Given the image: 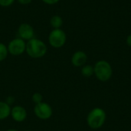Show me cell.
I'll use <instances>...</instances> for the list:
<instances>
[{
    "label": "cell",
    "mask_w": 131,
    "mask_h": 131,
    "mask_svg": "<svg viewBox=\"0 0 131 131\" xmlns=\"http://www.w3.org/2000/svg\"><path fill=\"white\" fill-rule=\"evenodd\" d=\"M6 104H8L9 106H11L14 102H15V98L12 97V96H9V97H8L7 98H6V100H5V101Z\"/></svg>",
    "instance_id": "cell-16"
},
{
    "label": "cell",
    "mask_w": 131,
    "mask_h": 131,
    "mask_svg": "<svg viewBox=\"0 0 131 131\" xmlns=\"http://www.w3.org/2000/svg\"><path fill=\"white\" fill-rule=\"evenodd\" d=\"M15 0H0V5L2 7H8L12 5Z\"/></svg>",
    "instance_id": "cell-15"
},
{
    "label": "cell",
    "mask_w": 131,
    "mask_h": 131,
    "mask_svg": "<svg viewBox=\"0 0 131 131\" xmlns=\"http://www.w3.org/2000/svg\"><path fill=\"white\" fill-rule=\"evenodd\" d=\"M10 115L15 121L21 123L25 121L27 117V111L22 106L17 105L11 109Z\"/></svg>",
    "instance_id": "cell-7"
},
{
    "label": "cell",
    "mask_w": 131,
    "mask_h": 131,
    "mask_svg": "<svg viewBox=\"0 0 131 131\" xmlns=\"http://www.w3.org/2000/svg\"><path fill=\"white\" fill-rule=\"evenodd\" d=\"M127 44L131 47V34L130 35H128V37L127 38Z\"/></svg>",
    "instance_id": "cell-19"
},
{
    "label": "cell",
    "mask_w": 131,
    "mask_h": 131,
    "mask_svg": "<svg viewBox=\"0 0 131 131\" xmlns=\"http://www.w3.org/2000/svg\"><path fill=\"white\" fill-rule=\"evenodd\" d=\"M5 131H18L17 130H15V129H8V130H7Z\"/></svg>",
    "instance_id": "cell-20"
},
{
    "label": "cell",
    "mask_w": 131,
    "mask_h": 131,
    "mask_svg": "<svg viewBox=\"0 0 131 131\" xmlns=\"http://www.w3.org/2000/svg\"><path fill=\"white\" fill-rule=\"evenodd\" d=\"M11 106L5 101H0V121L6 119L11 114Z\"/></svg>",
    "instance_id": "cell-10"
},
{
    "label": "cell",
    "mask_w": 131,
    "mask_h": 131,
    "mask_svg": "<svg viewBox=\"0 0 131 131\" xmlns=\"http://www.w3.org/2000/svg\"><path fill=\"white\" fill-rule=\"evenodd\" d=\"M25 51L32 58H40L45 55L47 46L42 41L33 38L26 43Z\"/></svg>",
    "instance_id": "cell-2"
},
{
    "label": "cell",
    "mask_w": 131,
    "mask_h": 131,
    "mask_svg": "<svg viewBox=\"0 0 131 131\" xmlns=\"http://www.w3.org/2000/svg\"><path fill=\"white\" fill-rule=\"evenodd\" d=\"M94 70L96 78L101 82H106L109 81L113 74L111 65L110 63L104 60L98 61L95 64Z\"/></svg>",
    "instance_id": "cell-3"
},
{
    "label": "cell",
    "mask_w": 131,
    "mask_h": 131,
    "mask_svg": "<svg viewBox=\"0 0 131 131\" xmlns=\"http://www.w3.org/2000/svg\"><path fill=\"white\" fill-rule=\"evenodd\" d=\"M88 61V56L85 52L78 51L71 57V63L75 67H83Z\"/></svg>",
    "instance_id": "cell-9"
},
{
    "label": "cell",
    "mask_w": 131,
    "mask_h": 131,
    "mask_svg": "<svg viewBox=\"0 0 131 131\" xmlns=\"http://www.w3.org/2000/svg\"><path fill=\"white\" fill-rule=\"evenodd\" d=\"M106 119L107 114L105 111L101 107H95L89 112L87 117V124L90 128L97 130L103 127Z\"/></svg>",
    "instance_id": "cell-1"
},
{
    "label": "cell",
    "mask_w": 131,
    "mask_h": 131,
    "mask_svg": "<svg viewBox=\"0 0 131 131\" xmlns=\"http://www.w3.org/2000/svg\"><path fill=\"white\" fill-rule=\"evenodd\" d=\"M34 113L38 118L46 121L51 118V117L52 116L53 110L50 104L42 101L38 104H35L34 107Z\"/></svg>",
    "instance_id": "cell-5"
},
{
    "label": "cell",
    "mask_w": 131,
    "mask_h": 131,
    "mask_svg": "<svg viewBox=\"0 0 131 131\" xmlns=\"http://www.w3.org/2000/svg\"><path fill=\"white\" fill-rule=\"evenodd\" d=\"M17 1L21 5H28L31 2V0H17Z\"/></svg>",
    "instance_id": "cell-18"
},
{
    "label": "cell",
    "mask_w": 131,
    "mask_h": 131,
    "mask_svg": "<svg viewBox=\"0 0 131 131\" xmlns=\"http://www.w3.org/2000/svg\"><path fill=\"white\" fill-rule=\"evenodd\" d=\"M94 74V67H92L91 65L87 64V65H84L82 67V68H81V74L84 77H85V78H90Z\"/></svg>",
    "instance_id": "cell-11"
},
{
    "label": "cell",
    "mask_w": 131,
    "mask_h": 131,
    "mask_svg": "<svg viewBox=\"0 0 131 131\" xmlns=\"http://www.w3.org/2000/svg\"><path fill=\"white\" fill-rule=\"evenodd\" d=\"M45 3L48 4V5H54L56 4L57 2H58L60 0H42Z\"/></svg>",
    "instance_id": "cell-17"
},
{
    "label": "cell",
    "mask_w": 131,
    "mask_h": 131,
    "mask_svg": "<svg viewBox=\"0 0 131 131\" xmlns=\"http://www.w3.org/2000/svg\"><path fill=\"white\" fill-rule=\"evenodd\" d=\"M66 34L60 28L52 30L48 36L49 44L55 48H59L64 46L66 42Z\"/></svg>",
    "instance_id": "cell-4"
},
{
    "label": "cell",
    "mask_w": 131,
    "mask_h": 131,
    "mask_svg": "<svg viewBox=\"0 0 131 131\" xmlns=\"http://www.w3.org/2000/svg\"><path fill=\"white\" fill-rule=\"evenodd\" d=\"M31 99H32L33 102H34L35 104H39V103H41V102L43 101V97H42V95H41L40 93H38V92H36V93L33 94V95H32V97H31Z\"/></svg>",
    "instance_id": "cell-14"
},
{
    "label": "cell",
    "mask_w": 131,
    "mask_h": 131,
    "mask_svg": "<svg viewBox=\"0 0 131 131\" xmlns=\"http://www.w3.org/2000/svg\"><path fill=\"white\" fill-rule=\"evenodd\" d=\"M7 48H8V53H10L14 56H18L22 54L25 51L26 43L23 39L20 38H17L12 40L9 42Z\"/></svg>",
    "instance_id": "cell-6"
},
{
    "label": "cell",
    "mask_w": 131,
    "mask_h": 131,
    "mask_svg": "<svg viewBox=\"0 0 131 131\" xmlns=\"http://www.w3.org/2000/svg\"><path fill=\"white\" fill-rule=\"evenodd\" d=\"M8 53V48L3 43L0 42V61H4L7 58Z\"/></svg>",
    "instance_id": "cell-13"
},
{
    "label": "cell",
    "mask_w": 131,
    "mask_h": 131,
    "mask_svg": "<svg viewBox=\"0 0 131 131\" xmlns=\"http://www.w3.org/2000/svg\"><path fill=\"white\" fill-rule=\"evenodd\" d=\"M50 23H51V25L54 29H57V28H60V27L62 25L63 21H62L61 17H60L59 15H54L51 18Z\"/></svg>",
    "instance_id": "cell-12"
},
{
    "label": "cell",
    "mask_w": 131,
    "mask_h": 131,
    "mask_svg": "<svg viewBox=\"0 0 131 131\" xmlns=\"http://www.w3.org/2000/svg\"><path fill=\"white\" fill-rule=\"evenodd\" d=\"M24 131H31V130H24Z\"/></svg>",
    "instance_id": "cell-21"
},
{
    "label": "cell",
    "mask_w": 131,
    "mask_h": 131,
    "mask_svg": "<svg viewBox=\"0 0 131 131\" xmlns=\"http://www.w3.org/2000/svg\"><path fill=\"white\" fill-rule=\"evenodd\" d=\"M18 35L20 38L23 40H30L34 37V29L33 28L27 23H22L18 27Z\"/></svg>",
    "instance_id": "cell-8"
}]
</instances>
